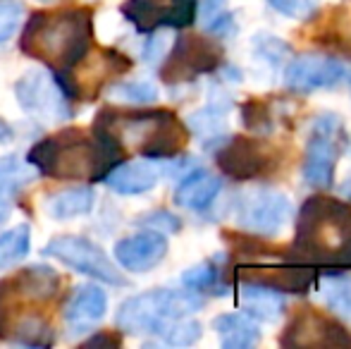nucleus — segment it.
<instances>
[{"label":"nucleus","mask_w":351,"mask_h":349,"mask_svg":"<svg viewBox=\"0 0 351 349\" xmlns=\"http://www.w3.org/2000/svg\"><path fill=\"white\" fill-rule=\"evenodd\" d=\"M41 3H56V0H41Z\"/></svg>","instance_id":"39"},{"label":"nucleus","mask_w":351,"mask_h":349,"mask_svg":"<svg viewBox=\"0 0 351 349\" xmlns=\"http://www.w3.org/2000/svg\"><path fill=\"white\" fill-rule=\"evenodd\" d=\"M217 168L232 180H258L273 170L275 156L261 139L249 136H220L210 146Z\"/></svg>","instance_id":"11"},{"label":"nucleus","mask_w":351,"mask_h":349,"mask_svg":"<svg viewBox=\"0 0 351 349\" xmlns=\"http://www.w3.org/2000/svg\"><path fill=\"white\" fill-rule=\"evenodd\" d=\"M36 180V170L17 156L0 158V223H5L14 199Z\"/></svg>","instance_id":"21"},{"label":"nucleus","mask_w":351,"mask_h":349,"mask_svg":"<svg viewBox=\"0 0 351 349\" xmlns=\"http://www.w3.org/2000/svg\"><path fill=\"white\" fill-rule=\"evenodd\" d=\"M120 160H125V146L101 127H93V136L62 130L34 144L27 154V163L36 175L53 180L103 182Z\"/></svg>","instance_id":"1"},{"label":"nucleus","mask_w":351,"mask_h":349,"mask_svg":"<svg viewBox=\"0 0 351 349\" xmlns=\"http://www.w3.org/2000/svg\"><path fill=\"white\" fill-rule=\"evenodd\" d=\"M93 204H96V194L91 186H70V189L51 194V199L46 201V210L56 220H72L91 213Z\"/></svg>","instance_id":"23"},{"label":"nucleus","mask_w":351,"mask_h":349,"mask_svg":"<svg viewBox=\"0 0 351 349\" xmlns=\"http://www.w3.org/2000/svg\"><path fill=\"white\" fill-rule=\"evenodd\" d=\"M8 340L22 347H51L56 342V333L41 313H24L22 318L14 321Z\"/></svg>","instance_id":"25"},{"label":"nucleus","mask_w":351,"mask_h":349,"mask_svg":"<svg viewBox=\"0 0 351 349\" xmlns=\"http://www.w3.org/2000/svg\"><path fill=\"white\" fill-rule=\"evenodd\" d=\"M29 249H32V228L27 223H19L0 232V270L14 268L17 263H22Z\"/></svg>","instance_id":"26"},{"label":"nucleus","mask_w":351,"mask_h":349,"mask_svg":"<svg viewBox=\"0 0 351 349\" xmlns=\"http://www.w3.org/2000/svg\"><path fill=\"white\" fill-rule=\"evenodd\" d=\"M153 36H151V41L146 43V48H143V58H146L148 62H160L162 60V56H165V34H160V29L158 32H151Z\"/></svg>","instance_id":"36"},{"label":"nucleus","mask_w":351,"mask_h":349,"mask_svg":"<svg viewBox=\"0 0 351 349\" xmlns=\"http://www.w3.org/2000/svg\"><path fill=\"white\" fill-rule=\"evenodd\" d=\"M320 297L330 311L339 316H351V275L342 268H330L320 273Z\"/></svg>","instance_id":"24"},{"label":"nucleus","mask_w":351,"mask_h":349,"mask_svg":"<svg viewBox=\"0 0 351 349\" xmlns=\"http://www.w3.org/2000/svg\"><path fill=\"white\" fill-rule=\"evenodd\" d=\"M10 139H12V127L5 120H0V144H5V141H10Z\"/></svg>","instance_id":"38"},{"label":"nucleus","mask_w":351,"mask_h":349,"mask_svg":"<svg viewBox=\"0 0 351 349\" xmlns=\"http://www.w3.org/2000/svg\"><path fill=\"white\" fill-rule=\"evenodd\" d=\"M141 225L151 230H158V232L165 234H175L182 230V220L177 215L167 213V210H153V213H146V218H141Z\"/></svg>","instance_id":"34"},{"label":"nucleus","mask_w":351,"mask_h":349,"mask_svg":"<svg viewBox=\"0 0 351 349\" xmlns=\"http://www.w3.org/2000/svg\"><path fill=\"white\" fill-rule=\"evenodd\" d=\"M232 213L244 232L275 237L291 218V201L270 186H246L234 196Z\"/></svg>","instance_id":"7"},{"label":"nucleus","mask_w":351,"mask_h":349,"mask_svg":"<svg viewBox=\"0 0 351 349\" xmlns=\"http://www.w3.org/2000/svg\"><path fill=\"white\" fill-rule=\"evenodd\" d=\"M160 180L158 168L148 158L143 160H120L115 168L110 170L103 182L108 189H112L115 194L122 196H139L151 191Z\"/></svg>","instance_id":"19"},{"label":"nucleus","mask_w":351,"mask_h":349,"mask_svg":"<svg viewBox=\"0 0 351 349\" xmlns=\"http://www.w3.org/2000/svg\"><path fill=\"white\" fill-rule=\"evenodd\" d=\"M285 347H349L351 335L337 321H330L318 313H301L287 326Z\"/></svg>","instance_id":"16"},{"label":"nucleus","mask_w":351,"mask_h":349,"mask_svg":"<svg viewBox=\"0 0 351 349\" xmlns=\"http://www.w3.org/2000/svg\"><path fill=\"white\" fill-rule=\"evenodd\" d=\"M239 304L256 321L273 323L285 313L287 294L273 285L258 282V280H241L239 285Z\"/></svg>","instance_id":"18"},{"label":"nucleus","mask_w":351,"mask_h":349,"mask_svg":"<svg viewBox=\"0 0 351 349\" xmlns=\"http://www.w3.org/2000/svg\"><path fill=\"white\" fill-rule=\"evenodd\" d=\"M344 122L335 112H320L311 122L308 141H306L301 175L311 189H328L335 182V168L347 146Z\"/></svg>","instance_id":"6"},{"label":"nucleus","mask_w":351,"mask_h":349,"mask_svg":"<svg viewBox=\"0 0 351 349\" xmlns=\"http://www.w3.org/2000/svg\"><path fill=\"white\" fill-rule=\"evenodd\" d=\"M108 311V294L98 282H84L70 292L62 309V321L70 335H86L96 330L98 323L106 318Z\"/></svg>","instance_id":"14"},{"label":"nucleus","mask_w":351,"mask_h":349,"mask_svg":"<svg viewBox=\"0 0 351 349\" xmlns=\"http://www.w3.org/2000/svg\"><path fill=\"white\" fill-rule=\"evenodd\" d=\"M110 96L125 103H136V106H148L158 101V86L153 82L136 80V82H117L110 88Z\"/></svg>","instance_id":"30"},{"label":"nucleus","mask_w":351,"mask_h":349,"mask_svg":"<svg viewBox=\"0 0 351 349\" xmlns=\"http://www.w3.org/2000/svg\"><path fill=\"white\" fill-rule=\"evenodd\" d=\"M201 306L204 297L191 289H148L120 304L115 326L127 335H160L167 323L191 316Z\"/></svg>","instance_id":"5"},{"label":"nucleus","mask_w":351,"mask_h":349,"mask_svg":"<svg viewBox=\"0 0 351 349\" xmlns=\"http://www.w3.org/2000/svg\"><path fill=\"white\" fill-rule=\"evenodd\" d=\"M24 3L22 0H0V43H8L22 27Z\"/></svg>","instance_id":"32"},{"label":"nucleus","mask_w":351,"mask_h":349,"mask_svg":"<svg viewBox=\"0 0 351 349\" xmlns=\"http://www.w3.org/2000/svg\"><path fill=\"white\" fill-rule=\"evenodd\" d=\"M182 285H184V289H191L196 294H217V297L227 294L230 292V282H227L225 258L215 256L191 265L189 270L182 273Z\"/></svg>","instance_id":"22"},{"label":"nucleus","mask_w":351,"mask_h":349,"mask_svg":"<svg viewBox=\"0 0 351 349\" xmlns=\"http://www.w3.org/2000/svg\"><path fill=\"white\" fill-rule=\"evenodd\" d=\"M220 189H222L220 177L213 175L210 170H206V168H194L182 175L172 199H175V204L180 206V208L204 213L206 208L213 206V201L217 199Z\"/></svg>","instance_id":"17"},{"label":"nucleus","mask_w":351,"mask_h":349,"mask_svg":"<svg viewBox=\"0 0 351 349\" xmlns=\"http://www.w3.org/2000/svg\"><path fill=\"white\" fill-rule=\"evenodd\" d=\"M222 48L204 36H180L162 60L160 77L167 84H184L220 70Z\"/></svg>","instance_id":"10"},{"label":"nucleus","mask_w":351,"mask_h":349,"mask_svg":"<svg viewBox=\"0 0 351 349\" xmlns=\"http://www.w3.org/2000/svg\"><path fill=\"white\" fill-rule=\"evenodd\" d=\"M43 254L62 265L72 268L74 273H82L86 278L96 280V282H106L112 287H127L130 280L120 273L112 258L98 247L96 242H91L84 234H60L53 237L51 242L43 247Z\"/></svg>","instance_id":"8"},{"label":"nucleus","mask_w":351,"mask_h":349,"mask_svg":"<svg viewBox=\"0 0 351 349\" xmlns=\"http://www.w3.org/2000/svg\"><path fill=\"white\" fill-rule=\"evenodd\" d=\"M349 77V70L339 58L328 53H304L285 67V84L296 93L323 91L339 86Z\"/></svg>","instance_id":"13"},{"label":"nucleus","mask_w":351,"mask_h":349,"mask_svg":"<svg viewBox=\"0 0 351 349\" xmlns=\"http://www.w3.org/2000/svg\"><path fill=\"white\" fill-rule=\"evenodd\" d=\"M93 127L110 132L122 146L134 144L148 160H170L184 149L186 127L170 110H139V112H98Z\"/></svg>","instance_id":"4"},{"label":"nucleus","mask_w":351,"mask_h":349,"mask_svg":"<svg viewBox=\"0 0 351 349\" xmlns=\"http://www.w3.org/2000/svg\"><path fill=\"white\" fill-rule=\"evenodd\" d=\"M84 345L86 347H120V340H117L115 335H110V333H98V335L88 337Z\"/></svg>","instance_id":"37"},{"label":"nucleus","mask_w":351,"mask_h":349,"mask_svg":"<svg viewBox=\"0 0 351 349\" xmlns=\"http://www.w3.org/2000/svg\"><path fill=\"white\" fill-rule=\"evenodd\" d=\"M227 12H230L227 0H199V5H196V14H201V22H204L206 29L220 17H225Z\"/></svg>","instance_id":"35"},{"label":"nucleus","mask_w":351,"mask_h":349,"mask_svg":"<svg viewBox=\"0 0 351 349\" xmlns=\"http://www.w3.org/2000/svg\"><path fill=\"white\" fill-rule=\"evenodd\" d=\"M201 335H204V326L199 321H194V318L184 316L167 323V328L158 337L170 347H189L194 342H199Z\"/></svg>","instance_id":"29"},{"label":"nucleus","mask_w":351,"mask_h":349,"mask_svg":"<svg viewBox=\"0 0 351 349\" xmlns=\"http://www.w3.org/2000/svg\"><path fill=\"white\" fill-rule=\"evenodd\" d=\"M308 265H351V208L330 196H313L296 215V256Z\"/></svg>","instance_id":"3"},{"label":"nucleus","mask_w":351,"mask_h":349,"mask_svg":"<svg viewBox=\"0 0 351 349\" xmlns=\"http://www.w3.org/2000/svg\"><path fill=\"white\" fill-rule=\"evenodd\" d=\"M275 12L285 14L289 19H296V22H306L315 14L318 10V0H265Z\"/></svg>","instance_id":"33"},{"label":"nucleus","mask_w":351,"mask_h":349,"mask_svg":"<svg viewBox=\"0 0 351 349\" xmlns=\"http://www.w3.org/2000/svg\"><path fill=\"white\" fill-rule=\"evenodd\" d=\"M17 103L27 115L38 117L43 122H56L72 117V101L62 86L58 84L56 75L46 70H29L14 84Z\"/></svg>","instance_id":"9"},{"label":"nucleus","mask_w":351,"mask_h":349,"mask_svg":"<svg viewBox=\"0 0 351 349\" xmlns=\"http://www.w3.org/2000/svg\"><path fill=\"white\" fill-rule=\"evenodd\" d=\"M167 237L165 232L158 230H141L130 237H122L120 242H115V261L130 273H148L156 265L162 263V258L167 256Z\"/></svg>","instance_id":"15"},{"label":"nucleus","mask_w":351,"mask_h":349,"mask_svg":"<svg viewBox=\"0 0 351 349\" xmlns=\"http://www.w3.org/2000/svg\"><path fill=\"white\" fill-rule=\"evenodd\" d=\"M91 43L93 10L82 5L34 12L22 29L19 51L53 70V75H65L86 60Z\"/></svg>","instance_id":"2"},{"label":"nucleus","mask_w":351,"mask_h":349,"mask_svg":"<svg viewBox=\"0 0 351 349\" xmlns=\"http://www.w3.org/2000/svg\"><path fill=\"white\" fill-rule=\"evenodd\" d=\"M239 115H241L244 127L249 132H254V134L265 136L273 132V115H270V110L261 101H246L244 106H241Z\"/></svg>","instance_id":"31"},{"label":"nucleus","mask_w":351,"mask_h":349,"mask_svg":"<svg viewBox=\"0 0 351 349\" xmlns=\"http://www.w3.org/2000/svg\"><path fill=\"white\" fill-rule=\"evenodd\" d=\"M289 58V46L273 34H256L254 36V60L268 70H280Z\"/></svg>","instance_id":"28"},{"label":"nucleus","mask_w":351,"mask_h":349,"mask_svg":"<svg viewBox=\"0 0 351 349\" xmlns=\"http://www.w3.org/2000/svg\"><path fill=\"white\" fill-rule=\"evenodd\" d=\"M199 0H127L125 19L141 34L158 29H184L194 24Z\"/></svg>","instance_id":"12"},{"label":"nucleus","mask_w":351,"mask_h":349,"mask_svg":"<svg viewBox=\"0 0 351 349\" xmlns=\"http://www.w3.org/2000/svg\"><path fill=\"white\" fill-rule=\"evenodd\" d=\"M213 330L225 349H251L261 340L258 323L249 313H220L213 318Z\"/></svg>","instance_id":"20"},{"label":"nucleus","mask_w":351,"mask_h":349,"mask_svg":"<svg viewBox=\"0 0 351 349\" xmlns=\"http://www.w3.org/2000/svg\"><path fill=\"white\" fill-rule=\"evenodd\" d=\"M186 120H189L186 122L189 130L196 136H201V141H206V146L210 149L222 136V132H225V108L217 106V103H210L208 108H201V110L191 112Z\"/></svg>","instance_id":"27"}]
</instances>
